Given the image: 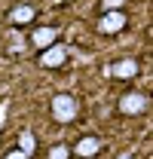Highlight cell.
<instances>
[{
  "label": "cell",
  "instance_id": "9c48e42d",
  "mask_svg": "<svg viewBox=\"0 0 153 159\" xmlns=\"http://www.w3.org/2000/svg\"><path fill=\"white\" fill-rule=\"evenodd\" d=\"M19 150L25 153V156H31V153L37 150V138H34V132H28V129H25V132L19 135Z\"/></svg>",
  "mask_w": 153,
  "mask_h": 159
},
{
  "label": "cell",
  "instance_id": "7a4b0ae2",
  "mask_svg": "<svg viewBox=\"0 0 153 159\" xmlns=\"http://www.w3.org/2000/svg\"><path fill=\"white\" fill-rule=\"evenodd\" d=\"M147 110V98L141 95V92H126L123 98H119V113L123 116H138V113H144Z\"/></svg>",
  "mask_w": 153,
  "mask_h": 159
},
{
  "label": "cell",
  "instance_id": "277c9868",
  "mask_svg": "<svg viewBox=\"0 0 153 159\" xmlns=\"http://www.w3.org/2000/svg\"><path fill=\"white\" fill-rule=\"evenodd\" d=\"M64 61H67V49H64L61 43L46 46V49H43V55H40V64H43V67H61Z\"/></svg>",
  "mask_w": 153,
  "mask_h": 159
},
{
  "label": "cell",
  "instance_id": "6da1fadb",
  "mask_svg": "<svg viewBox=\"0 0 153 159\" xmlns=\"http://www.w3.org/2000/svg\"><path fill=\"white\" fill-rule=\"evenodd\" d=\"M52 119L55 122H74L76 119V101L64 92H58L52 98Z\"/></svg>",
  "mask_w": 153,
  "mask_h": 159
},
{
  "label": "cell",
  "instance_id": "52a82bcc",
  "mask_svg": "<svg viewBox=\"0 0 153 159\" xmlns=\"http://www.w3.org/2000/svg\"><path fill=\"white\" fill-rule=\"evenodd\" d=\"M34 16H37V6L19 3L16 9H9V25H28V21H34Z\"/></svg>",
  "mask_w": 153,
  "mask_h": 159
},
{
  "label": "cell",
  "instance_id": "30bf717a",
  "mask_svg": "<svg viewBox=\"0 0 153 159\" xmlns=\"http://www.w3.org/2000/svg\"><path fill=\"white\" fill-rule=\"evenodd\" d=\"M49 159H71V147H64V144H55V147L49 150Z\"/></svg>",
  "mask_w": 153,
  "mask_h": 159
},
{
  "label": "cell",
  "instance_id": "3957f363",
  "mask_svg": "<svg viewBox=\"0 0 153 159\" xmlns=\"http://www.w3.org/2000/svg\"><path fill=\"white\" fill-rule=\"evenodd\" d=\"M126 28V16L119 12V9H110V12H104L101 19H98V31L101 34H119Z\"/></svg>",
  "mask_w": 153,
  "mask_h": 159
},
{
  "label": "cell",
  "instance_id": "4fadbf2b",
  "mask_svg": "<svg viewBox=\"0 0 153 159\" xmlns=\"http://www.w3.org/2000/svg\"><path fill=\"white\" fill-rule=\"evenodd\" d=\"M116 159H132V153H119V156H116Z\"/></svg>",
  "mask_w": 153,
  "mask_h": 159
},
{
  "label": "cell",
  "instance_id": "5b68a950",
  "mask_svg": "<svg viewBox=\"0 0 153 159\" xmlns=\"http://www.w3.org/2000/svg\"><path fill=\"white\" fill-rule=\"evenodd\" d=\"M98 150H101V141H98L95 135H83V138L74 144V150H71V153H74V156H80V159H92Z\"/></svg>",
  "mask_w": 153,
  "mask_h": 159
},
{
  "label": "cell",
  "instance_id": "ba28073f",
  "mask_svg": "<svg viewBox=\"0 0 153 159\" xmlns=\"http://www.w3.org/2000/svg\"><path fill=\"white\" fill-rule=\"evenodd\" d=\"M107 74L116 77V80H132L135 74H138V61H135V58H123V61H116Z\"/></svg>",
  "mask_w": 153,
  "mask_h": 159
},
{
  "label": "cell",
  "instance_id": "8fae6325",
  "mask_svg": "<svg viewBox=\"0 0 153 159\" xmlns=\"http://www.w3.org/2000/svg\"><path fill=\"white\" fill-rule=\"evenodd\" d=\"M126 0H104V12H110V9H119Z\"/></svg>",
  "mask_w": 153,
  "mask_h": 159
},
{
  "label": "cell",
  "instance_id": "8992f818",
  "mask_svg": "<svg viewBox=\"0 0 153 159\" xmlns=\"http://www.w3.org/2000/svg\"><path fill=\"white\" fill-rule=\"evenodd\" d=\"M31 43H34V49H46V46H52L58 43V31L52 25H43L37 31H31Z\"/></svg>",
  "mask_w": 153,
  "mask_h": 159
},
{
  "label": "cell",
  "instance_id": "7c38bea8",
  "mask_svg": "<svg viewBox=\"0 0 153 159\" xmlns=\"http://www.w3.org/2000/svg\"><path fill=\"white\" fill-rule=\"evenodd\" d=\"M3 159H31V156H25L21 150H12V153H6V156H3Z\"/></svg>",
  "mask_w": 153,
  "mask_h": 159
}]
</instances>
